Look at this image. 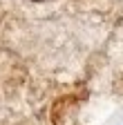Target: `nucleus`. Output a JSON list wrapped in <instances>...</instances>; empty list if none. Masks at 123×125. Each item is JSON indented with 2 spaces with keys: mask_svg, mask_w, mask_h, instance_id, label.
Here are the masks:
<instances>
[]
</instances>
